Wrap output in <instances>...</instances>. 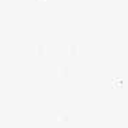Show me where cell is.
Segmentation results:
<instances>
[]
</instances>
